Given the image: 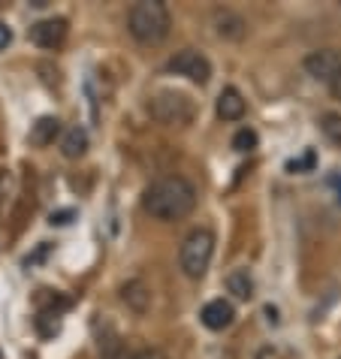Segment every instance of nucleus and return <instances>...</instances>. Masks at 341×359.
Instances as JSON below:
<instances>
[{
    "instance_id": "9b49d317",
    "label": "nucleus",
    "mask_w": 341,
    "mask_h": 359,
    "mask_svg": "<svg viewBox=\"0 0 341 359\" xmlns=\"http://www.w3.org/2000/svg\"><path fill=\"white\" fill-rule=\"evenodd\" d=\"M121 299L127 302V308H133L136 314H145L148 305H152V290H148L145 281L133 278V281H127V284L121 287Z\"/></svg>"
},
{
    "instance_id": "2eb2a0df",
    "label": "nucleus",
    "mask_w": 341,
    "mask_h": 359,
    "mask_svg": "<svg viewBox=\"0 0 341 359\" xmlns=\"http://www.w3.org/2000/svg\"><path fill=\"white\" fill-rule=\"evenodd\" d=\"M58 130H61V121H58V118H52V115L39 118V121L34 124V130H31V142L34 145H52Z\"/></svg>"
},
{
    "instance_id": "6ab92c4d",
    "label": "nucleus",
    "mask_w": 341,
    "mask_h": 359,
    "mask_svg": "<svg viewBox=\"0 0 341 359\" xmlns=\"http://www.w3.org/2000/svg\"><path fill=\"white\" fill-rule=\"evenodd\" d=\"M329 94H333L335 100H341V76L335 79V82H333V85H329Z\"/></svg>"
},
{
    "instance_id": "dca6fc26",
    "label": "nucleus",
    "mask_w": 341,
    "mask_h": 359,
    "mask_svg": "<svg viewBox=\"0 0 341 359\" xmlns=\"http://www.w3.org/2000/svg\"><path fill=\"white\" fill-rule=\"evenodd\" d=\"M320 130L326 133V139H333L335 145H341V115L338 112H326L320 118Z\"/></svg>"
},
{
    "instance_id": "1a4fd4ad",
    "label": "nucleus",
    "mask_w": 341,
    "mask_h": 359,
    "mask_svg": "<svg viewBox=\"0 0 341 359\" xmlns=\"http://www.w3.org/2000/svg\"><path fill=\"white\" fill-rule=\"evenodd\" d=\"M203 323L212 329V332H220V329H227L229 323H233V317H236V311H233V305L227 302V299H212V302H206L203 305Z\"/></svg>"
},
{
    "instance_id": "6e6552de",
    "label": "nucleus",
    "mask_w": 341,
    "mask_h": 359,
    "mask_svg": "<svg viewBox=\"0 0 341 359\" xmlns=\"http://www.w3.org/2000/svg\"><path fill=\"white\" fill-rule=\"evenodd\" d=\"M215 31H218V36L229 39V43H239V39L248 36V22L242 15H236L233 9H218L215 13Z\"/></svg>"
},
{
    "instance_id": "f8f14e48",
    "label": "nucleus",
    "mask_w": 341,
    "mask_h": 359,
    "mask_svg": "<svg viewBox=\"0 0 341 359\" xmlns=\"http://www.w3.org/2000/svg\"><path fill=\"white\" fill-rule=\"evenodd\" d=\"M103 356L106 359H166L163 351H157V347H124L121 341H109Z\"/></svg>"
},
{
    "instance_id": "ddd939ff",
    "label": "nucleus",
    "mask_w": 341,
    "mask_h": 359,
    "mask_svg": "<svg viewBox=\"0 0 341 359\" xmlns=\"http://www.w3.org/2000/svg\"><path fill=\"white\" fill-rule=\"evenodd\" d=\"M88 151V130L85 127H69V130L64 133V139H61V154L67 157V161H79Z\"/></svg>"
},
{
    "instance_id": "f03ea898",
    "label": "nucleus",
    "mask_w": 341,
    "mask_h": 359,
    "mask_svg": "<svg viewBox=\"0 0 341 359\" xmlns=\"http://www.w3.org/2000/svg\"><path fill=\"white\" fill-rule=\"evenodd\" d=\"M127 31L142 46L163 43L169 31H173V18H169L166 4H160V0H139V4H133L127 13Z\"/></svg>"
},
{
    "instance_id": "f257e3e1",
    "label": "nucleus",
    "mask_w": 341,
    "mask_h": 359,
    "mask_svg": "<svg viewBox=\"0 0 341 359\" xmlns=\"http://www.w3.org/2000/svg\"><path fill=\"white\" fill-rule=\"evenodd\" d=\"M142 208L163 224L185 221L196 208V187L185 175H160L142 191Z\"/></svg>"
},
{
    "instance_id": "20e7f679",
    "label": "nucleus",
    "mask_w": 341,
    "mask_h": 359,
    "mask_svg": "<svg viewBox=\"0 0 341 359\" xmlns=\"http://www.w3.org/2000/svg\"><path fill=\"white\" fill-rule=\"evenodd\" d=\"M148 112H152L154 121L166 127H187L194 121L196 109H194V100L182 91H157L148 100Z\"/></svg>"
},
{
    "instance_id": "0eeeda50",
    "label": "nucleus",
    "mask_w": 341,
    "mask_h": 359,
    "mask_svg": "<svg viewBox=\"0 0 341 359\" xmlns=\"http://www.w3.org/2000/svg\"><path fill=\"white\" fill-rule=\"evenodd\" d=\"M67 36V22L64 18H43V22L31 25V43L39 48H58Z\"/></svg>"
},
{
    "instance_id": "7ed1b4c3",
    "label": "nucleus",
    "mask_w": 341,
    "mask_h": 359,
    "mask_svg": "<svg viewBox=\"0 0 341 359\" xmlns=\"http://www.w3.org/2000/svg\"><path fill=\"white\" fill-rule=\"evenodd\" d=\"M212 257H215V233L208 226L190 229L182 248H178V266H182V272L190 281H199V278H206L208 266H212Z\"/></svg>"
},
{
    "instance_id": "423d86ee",
    "label": "nucleus",
    "mask_w": 341,
    "mask_h": 359,
    "mask_svg": "<svg viewBox=\"0 0 341 359\" xmlns=\"http://www.w3.org/2000/svg\"><path fill=\"white\" fill-rule=\"evenodd\" d=\"M305 73L329 88L341 76V48H320V52H311L305 57Z\"/></svg>"
},
{
    "instance_id": "a211bd4d",
    "label": "nucleus",
    "mask_w": 341,
    "mask_h": 359,
    "mask_svg": "<svg viewBox=\"0 0 341 359\" xmlns=\"http://www.w3.org/2000/svg\"><path fill=\"white\" fill-rule=\"evenodd\" d=\"M9 43H13V31H9V27H6L4 22H0V52H4V48H6Z\"/></svg>"
},
{
    "instance_id": "f3484780",
    "label": "nucleus",
    "mask_w": 341,
    "mask_h": 359,
    "mask_svg": "<svg viewBox=\"0 0 341 359\" xmlns=\"http://www.w3.org/2000/svg\"><path fill=\"white\" fill-rule=\"evenodd\" d=\"M233 148L239 154H245V151H254L257 148V133L250 130V127H242L236 136H233Z\"/></svg>"
},
{
    "instance_id": "4468645a",
    "label": "nucleus",
    "mask_w": 341,
    "mask_h": 359,
    "mask_svg": "<svg viewBox=\"0 0 341 359\" xmlns=\"http://www.w3.org/2000/svg\"><path fill=\"white\" fill-rule=\"evenodd\" d=\"M227 290L236 299H250L254 296V278H250L248 269H236V272L227 275Z\"/></svg>"
},
{
    "instance_id": "9d476101",
    "label": "nucleus",
    "mask_w": 341,
    "mask_h": 359,
    "mask_svg": "<svg viewBox=\"0 0 341 359\" xmlns=\"http://www.w3.org/2000/svg\"><path fill=\"white\" fill-rule=\"evenodd\" d=\"M245 97L239 88H224L218 97V118H224V121H242L245 118Z\"/></svg>"
},
{
    "instance_id": "39448f33",
    "label": "nucleus",
    "mask_w": 341,
    "mask_h": 359,
    "mask_svg": "<svg viewBox=\"0 0 341 359\" xmlns=\"http://www.w3.org/2000/svg\"><path fill=\"white\" fill-rule=\"evenodd\" d=\"M166 69L175 76H185L194 85H206L212 79V61L199 48H182L166 61Z\"/></svg>"
}]
</instances>
